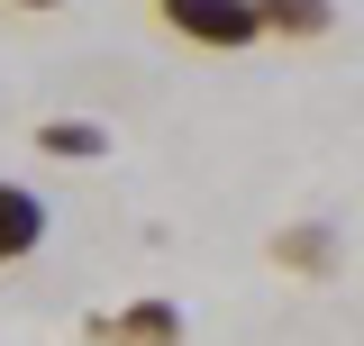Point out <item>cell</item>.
I'll use <instances>...</instances> for the list:
<instances>
[{
  "label": "cell",
  "mask_w": 364,
  "mask_h": 346,
  "mask_svg": "<svg viewBox=\"0 0 364 346\" xmlns=\"http://www.w3.org/2000/svg\"><path fill=\"white\" fill-rule=\"evenodd\" d=\"M273 19H282V28H328V9H318V0H264Z\"/></svg>",
  "instance_id": "277c9868"
},
{
  "label": "cell",
  "mask_w": 364,
  "mask_h": 346,
  "mask_svg": "<svg viewBox=\"0 0 364 346\" xmlns=\"http://www.w3.org/2000/svg\"><path fill=\"white\" fill-rule=\"evenodd\" d=\"M37 146H46V155H100L109 137L91 128V119H55V128H37Z\"/></svg>",
  "instance_id": "3957f363"
},
{
  "label": "cell",
  "mask_w": 364,
  "mask_h": 346,
  "mask_svg": "<svg viewBox=\"0 0 364 346\" xmlns=\"http://www.w3.org/2000/svg\"><path fill=\"white\" fill-rule=\"evenodd\" d=\"M37 237H46V210L28 201V192H9V182H0V264H9V256H28Z\"/></svg>",
  "instance_id": "7a4b0ae2"
},
{
  "label": "cell",
  "mask_w": 364,
  "mask_h": 346,
  "mask_svg": "<svg viewBox=\"0 0 364 346\" xmlns=\"http://www.w3.org/2000/svg\"><path fill=\"white\" fill-rule=\"evenodd\" d=\"M18 9H55V0H18Z\"/></svg>",
  "instance_id": "5b68a950"
},
{
  "label": "cell",
  "mask_w": 364,
  "mask_h": 346,
  "mask_svg": "<svg viewBox=\"0 0 364 346\" xmlns=\"http://www.w3.org/2000/svg\"><path fill=\"white\" fill-rule=\"evenodd\" d=\"M164 19H173L182 37H200V46H246L255 28H264L255 0H164Z\"/></svg>",
  "instance_id": "6da1fadb"
}]
</instances>
